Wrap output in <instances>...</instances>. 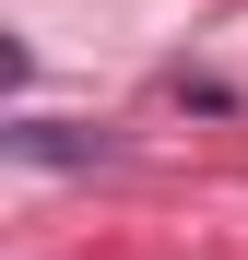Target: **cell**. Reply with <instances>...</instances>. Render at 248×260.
<instances>
[{"instance_id":"cell-1","label":"cell","mask_w":248,"mask_h":260,"mask_svg":"<svg viewBox=\"0 0 248 260\" xmlns=\"http://www.w3.org/2000/svg\"><path fill=\"white\" fill-rule=\"evenodd\" d=\"M12 154H24V166H95L107 142H95V130H71V118H12Z\"/></svg>"}]
</instances>
